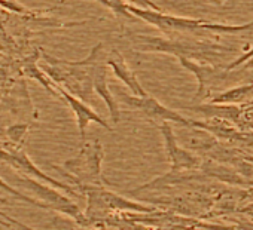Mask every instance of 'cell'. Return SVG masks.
<instances>
[{"mask_svg": "<svg viewBox=\"0 0 253 230\" xmlns=\"http://www.w3.org/2000/svg\"><path fill=\"white\" fill-rule=\"evenodd\" d=\"M103 46V43H97L91 49L89 55L82 61H63L43 52L42 58L45 60V64L42 70L52 79V82L67 89L70 94L84 101L91 99L94 92L91 66Z\"/></svg>", "mask_w": 253, "mask_h": 230, "instance_id": "cell-1", "label": "cell"}, {"mask_svg": "<svg viewBox=\"0 0 253 230\" xmlns=\"http://www.w3.org/2000/svg\"><path fill=\"white\" fill-rule=\"evenodd\" d=\"M130 39L137 42L143 52H164L174 55L176 58L188 60H211L222 57L229 52L228 48L211 42H189V40H173L146 34H130Z\"/></svg>", "mask_w": 253, "mask_h": 230, "instance_id": "cell-2", "label": "cell"}, {"mask_svg": "<svg viewBox=\"0 0 253 230\" xmlns=\"http://www.w3.org/2000/svg\"><path fill=\"white\" fill-rule=\"evenodd\" d=\"M104 158L103 146L98 140L84 143L79 153L66 161L63 168L54 166L69 177L76 186L78 184H91V186H106V180L101 172V164Z\"/></svg>", "mask_w": 253, "mask_h": 230, "instance_id": "cell-3", "label": "cell"}, {"mask_svg": "<svg viewBox=\"0 0 253 230\" xmlns=\"http://www.w3.org/2000/svg\"><path fill=\"white\" fill-rule=\"evenodd\" d=\"M79 190L86 196V220L91 218L97 211H130V212H157V206L139 203L126 199L104 186L78 184Z\"/></svg>", "mask_w": 253, "mask_h": 230, "instance_id": "cell-4", "label": "cell"}, {"mask_svg": "<svg viewBox=\"0 0 253 230\" xmlns=\"http://www.w3.org/2000/svg\"><path fill=\"white\" fill-rule=\"evenodd\" d=\"M17 183L23 187H26L29 192L35 195L36 199L45 202L51 211L61 212L72 220H75L78 224H86V215L81 211L79 205L75 203L69 196L63 195L61 192L57 190V187H52L51 184H46L38 178L29 177V175H21L17 178Z\"/></svg>", "mask_w": 253, "mask_h": 230, "instance_id": "cell-5", "label": "cell"}, {"mask_svg": "<svg viewBox=\"0 0 253 230\" xmlns=\"http://www.w3.org/2000/svg\"><path fill=\"white\" fill-rule=\"evenodd\" d=\"M0 159L3 162H6L11 168H14L15 171L21 172L23 175H29L33 178H38L46 184H51L52 187H57L60 190H63L64 193L70 195V196H78L76 189H73L69 184H64L55 178H52L51 175L45 174L41 168H38L35 165V162L30 159V156L26 153V150L21 147V144H14V143H2L0 144Z\"/></svg>", "mask_w": 253, "mask_h": 230, "instance_id": "cell-6", "label": "cell"}, {"mask_svg": "<svg viewBox=\"0 0 253 230\" xmlns=\"http://www.w3.org/2000/svg\"><path fill=\"white\" fill-rule=\"evenodd\" d=\"M126 9H128V12L133 17H137L163 32H197V30H203V24H204V20L169 15L164 14L163 11L143 9L133 5H126Z\"/></svg>", "mask_w": 253, "mask_h": 230, "instance_id": "cell-7", "label": "cell"}, {"mask_svg": "<svg viewBox=\"0 0 253 230\" xmlns=\"http://www.w3.org/2000/svg\"><path fill=\"white\" fill-rule=\"evenodd\" d=\"M121 101L128 105L133 110L142 111L145 116L154 121H167V122H176L183 127H192V121L183 118L182 114L176 110H171L161 104L157 98L151 97L149 94L145 97H137V95H126V94H119Z\"/></svg>", "mask_w": 253, "mask_h": 230, "instance_id": "cell-8", "label": "cell"}, {"mask_svg": "<svg viewBox=\"0 0 253 230\" xmlns=\"http://www.w3.org/2000/svg\"><path fill=\"white\" fill-rule=\"evenodd\" d=\"M160 131L161 135L164 138V146H166V153L167 158L171 164V169L170 172H185V171H192V169H198L201 166V159L197 158L195 155H192L191 152H188L186 149L180 147L177 143V138L173 132V128L170 125V122L164 121L160 125Z\"/></svg>", "mask_w": 253, "mask_h": 230, "instance_id": "cell-9", "label": "cell"}, {"mask_svg": "<svg viewBox=\"0 0 253 230\" xmlns=\"http://www.w3.org/2000/svg\"><path fill=\"white\" fill-rule=\"evenodd\" d=\"M107 55L109 54H104V46H103L91 66L92 85H94V92H97L101 97V99L106 102L113 124L118 125L121 121V110H119V105H118L116 99L113 98V95L109 89V83H107Z\"/></svg>", "mask_w": 253, "mask_h": 230, "instance_id": "cell-10", "label": "cell"}, {"mask_svg": "<svg viewBox=\"0 0 253 230\" xmlns=\"http://www.w3.org/2000/svg\"><path fill=\"white\" fill-rule=\"evenodd\" d=\"M57 85V83H55ZM57 91L60 94V97H63V99L67 102V105L72 108L73 114L76 116V122H78V130H79V135H81V140L85 141V135H86V128L91 122H95L98 124L100 127H103L104 130L107 131H112V127H109V124L101 118L98 114L84 101L81 99L79 97L70 94L67 89H64L63 86L57 85Z\"/></svg>", "mask_w": 253, "mask_h": 230, "instance_id": "cell-11", "label": "cell"}, {"mask_svg": "<svg viewBox=\"0 0 253 230\" xmlns=\"http://www.w3.org/2000/svg\"><path fill=\"white\" fill-rule=\"evenodd\" d=\"M180 64L183 68H186L188 71H191L197 80H198V91L195 98H204L209 94V89L213 88L214 85H217L219 82H222L226 76V70L225 67H214V66H206V64H198L194 60H188V58H179Z\"/></svg>", "mask_w": 253, "mask_h": 230, "instance_id": "cell-12", "label": "cell"}, {"mask_svg": "<svg viewBox=\"0 0 253 230\" xmlns=\"http://www.w3.org/2000/svg\"><path fill=\"white\" fill-rule=\"evenodd\" d=\"M107 66H110V68L113 70L115 76L125 83V86L128 88L133 95L137 97H145L148 95V92L145 91V88L142 86V83L139 82L137 76L134 74V71L128 67L126 61L124 60L122 54L118 49H113L109 55H107Z\"/></svg>", "mask_w": 253, "mask_h": 230, "instance_id": "cell-13", "label": "cell"}, {"mask_svg": "<svg viewBox=\"0 0 253 230\" xmlns=\"http://www.w3.org/2000/svg\"><path fill=\"white\" fill-rule=\"evenodd\" d=\"M188 110L198 111V113L204 114V116H209V118L216 116V118L229 119V121H235V122H238L241 118V110L238 107L228 105V104L210 102V104H203V105H192V107H188Z\"/></svg>", "mask_w": 253, "mask_h": 230, "instance_id": "cell-14", "label": "cell"}, {"mask_svg": "<svg viewBox=\"0 0 253 230\" xmlns=\"http://www.w3.org/2000/svg\"><path fill=\"white\" fill-rule=\"evenodd\" d=\"M253 97V83L241 85L228 91H223L217 94L210 102L214 104H235V102H244L249 101Z\"/></svg>", "mask_w": 253, "mask_h": 230, "instance_id": "cell-15", "label": "cell"}, {"mask_svg": "<svg viewBox=\"0 0 253 230\" xmlns=\"http://www.w3.org/2000/svg\"><path fill=\"white\" fill-rule=\"evenodd\" d=\"M0 189H2L3 192H6V193H9V195H12V196H14L15 199H18V200H23V202L30 203V205H33V206H38V208L49 209V206H48L45 202H42V200H39V199H36V197H30V196H27V195H23L20 190L11 187L3 178H0Z\"/></svg>", "mask_w": 253, "mask_h": 230, "instance_id": "cell-16", "label": "cell"}, {"mask_svg": "<svg viewBox=\"0 0 253 230\" xmlns=\"http://www.w3.org/2000/svg\"><path fill=\"white\" fill-rule=\"evenodd\" d=\"M30 130V125L29 124H14L11 127H8L6 130V137L9 138L11 143L14 144H23L24 143V138L27 135Z\"/></svg>", "mask_w": 253, "mask_h": 230, "instance_id": "cell-17", "label": "cell"}, {"mask_svg": "<svg viewBox=\"0 0 253 230\" xmlns=\"http://www.w3.org/2000/svg\"><path fill=\"white\" fill-rule=\"evenodd\" d=\"M101 5H104L106 8H109L116 17H122V18H133V15L126 9V5L122 0H97Z\"/></svg>", "mask_w": 253, "mask_h": 230, "instance_id": "cell-18", "label": "cell"}, {"mask_svg": "<svg viewBox=\"0 0 253 230\" xmlns=\"http://www.w3.org/2000/svg\"><path fill=\"white\" fill-rule=\"evenodd\" d=\"M128 5L143 8V9H154V11H161V8L154 2V0H126Z\"/></svg>", "mask_w": 253, "mask_h": 230, "instance_id": "cell-19", "label": "cell"}, {"mask_svg": "<svg viewBox=\"0 0 253 230\" xmlns=\"http://www.w3.org/2000/svg\"><path fill=\"white\" fill-rule=\"evenodd\" d=\"M250 60H253V49L247 51L244 55H241V57H238L237 60H234L232 63H229V64L225 67V70H226V71H231V70H234L235 67H238V66H241V64H244V63L250 61Z\"/></svg>", "mask_w": 253, "mask_h": 230, "instance_id": "cell-20", "label": "cell"}, {"mask_svg": "<svg viewBox=\"0 0 253 230\" xmlns=\"http://www.w3.org/2000/svg\"><path fill=\"white\" fill-rule=\"evenodd\" d=\"M0 215H2L3 218H6V221H9L11 224L17 226L20 230H36V229H33V227H30V226H27V224L21 223V221H18L17 218H12V217H9L8 214H5V212H2V211H0Z\"/></svg>", "mask_w": 253, "mask_h": 230, "instance_id": "cell-21", "label": "cell"}, {"mask_svg": "<svg viewBox=\"0 0 253 230\" xmlns=\"http://www.w3.org/2000/svg\"><path fill=\"white\" fill-rule=\"evenodd\" d=\"M209 2L213 5H220V3H223V0H209Z\"/></svg>", "mask_w": 253, "mask_h": 230, "instance_id": "cell-22", "label": "cell"}, {"mask_svg": "<svg viewBox=\"0 0 253 230\" xmlns=\"http://www.w3.org/2000/svg\"><path fill=\"white\" fill-rule=\"evenodd\" d=\"M3 104V97H2V92H0V105Z\"/></svg>", "mask_w": 253, "mask_h": 230, "instance_id": "cell-23", "label": "cell"}, {"mask_svg": "<svg viewBox=\"0 0 253 230\" xmlns=\"http://www.w3.org/2000/svg\"><path fill=\"white\" fill-rule=\"evenodd\" d=\"M0 202H3V203H5V202H6V199H3L2 196H0Z\"/></svg>", "mask_w": 253, "mask_h": 230, "instance_id": "cell-24", "label": "cell"}, {"mask_svg": "<svg viewBox=\"0 0 253 230\" xmlns=\"http://www.w3.org/2000/svg\"><path fill=\"white\" fill-rule=\"evenodd\" d=\"M250 217H252V218H253V212H250Z\"/></svg>", "mask_w": 253, "mask_h": 230, "instance_id": "cell-25", "label": "cell"}]
</instances>
